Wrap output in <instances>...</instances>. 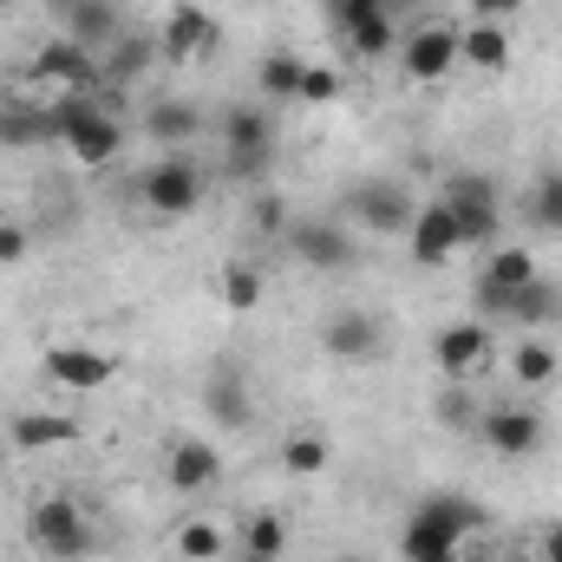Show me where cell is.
<instances>
[{"instance_id":"1","label":"cell","mask_w":562,"mask_h":562,"mask_svg":"<svg viewBox=\"0 0 562 562\" xmlns=\"http://www.w3.org/2000/svg\"><path fill=\"white\" fill-rule=\"evenodd\" d=\"M46 112H53V144H66L72 164H86V170H105L125 150V125L99 105V92H66Z\"/></svg>"},{"instance_id":"2","label":"cell","mask_w":562,"mask_h":562,"mask_svg":"<svg viewBox=\"0 0 562 562\" xmlns=\"http://www.w3.org/2000/svg\"><path fill=\"white\" fill-rule=\"evenodd\" d=\"M438 203L451 210L464 249H497V236H504V196H497V183L484 170H451L445 190H438Z\"/></svg>"},{"instance_id":"3","label":"cell","mask_w":562,"mask_h":562,"mask_svg":"<svg viewBox=\"0 0 562 562\" xmlns=\"http://www.w3.org/2000/svg\"><path fill=\"white\" fill-rule=\"evenodd\" d=\"M537 256L524 249V243H497V249H484V269H477V288H471V307H477V321H491V327H504V314H510V294L524 288V281H537Z\"/></svg>"},{"instance_id":"4","label":"cell","mask_w":562,"mask_h":562,"mask_svg":"<svg viewBox=\"0 0 562 562\" xmlns=\"http://www.w3.org/2000/svg\"><path fill=\"white\" fill-rule=\"evenodd\" d=\"M26 543L46 562H79L92 550V524H86V510L72 497H40L26 510Z\"/></svg>"},{"instance_id":"5","label":"cell","mask_w":562,"mask_h":562,"mask_svg":"<svg viewBox=\"0 0 562 562\" xmlns=\"http://www.w3.org/2000/svg\"><path fill=\"white\" fill-rule=\"evenodd\" d=\"M138 196H144L150 216H170V223L190 216V210L203 203V164L183 157V150H164V157L138 177Z\"/></svg>"},{"instance_id":"6","label":"cell","mask_w":562,"mask_h":562,"mask_svg":"<svg viewBox=\"0 0 562 562\" xmlns=\"http://www.w3.org/2000/svg\"><path fill=\"white\" fill-rule=\"evenodd\" d=\"M340 40L353 59H386L400 53V20H393V0H327Z\"/></svg>"},{"instance_id":"7","label":"cell","mask_w":562,"mask_h":562,"mask_svg":"<svg viewBox=\"0 0 562 562\" xmlns=\"http://www.w3.org/2000/svg\"><path fill=\"white\" fill-rule=\"evenodd\" d=\"M347 216H353L360 229L406 236V229H413V216H419V203H413V190H406L400 177H360V183L347 190Z\"/></svg>"},{"instance_id":"8","label":"cell","mask_w":562,"mask_h":562,"mask_svg":"<svg viewBox=\"0 0 562 562\" xmlns=\"http://www.w3.org/2000/svg\"><path fill=\"white\" fill-rule=\"evenodd\" d=\"M281 236H288V256H294L301 269L340 276V269H353V262H360V243H353V229H340V223H327V216H294Z\"/></svg>"},{"instance_id":"9","label":"cell","mask_w":562,"mask_h":562,"mask_svg":"<svg viewBox=\"0 0 562 562\" xmlns=\"http://www.w3.org/2000/svg\"><path fill=\"white\" fill-rule=\"evenodd\" d=\"M33 79H46V86H59V92H99V86H105V66H99L92 46L53 33V40L33 53Z\"/></svg>"},{"instance_id":"10","label":"cell","mask_w":562,"mask_h":562,"mask_svg":"<svg viewBox=\"0 0 562 562\" xmlns=\"http://www.w3.org/2000/svg\"><path fill=\"white\" fill-rule=\"evenodd\" d=\"M400 72H406L413 86H438L445 72H458V26H445V20L413 26V33L400 40Z\"/></svg>"},{"instance_id":"11","label":"cell","mask_w":562,"mask_h":562,"mask_svg":"<svg viewBox=\"0 0 562 562\" xmlns=\"http://www.w3.org/2000/svg\"><path fill=\"white\" fill-rule=\"evenodd\" d=\"M491 353H497V334H491V321H477V314L438 327V340H431V360H438L445 380H471L477 367H491Z\"/></svg>"},{"instance_id":"12","label":"cell","mask_w":562,"mask_h":562,"mask_svg":"<svg viewBox=\"0 0 562 562\" xmlns=\"http://www.w3.org/2000/svg\"><path fill=\"white\" fill-rule=\"evenodd\" d=\"M53 20H59L66 40H79V46H92V53H105V46L132 26L119 0H53Z\"/></svg>"},{"instance_id":"13","label":"cell","mask_w":562,"mask_h":562,"mask_svg":"<svg viewBox=\"0 0 562 562\" xmlns=\"http://www.w3.org/2000/svg\"><path fill=\"white\" fill-rule=\"evenodd\" d=\"M477 438L497 451V458H530V451H543V413H530V406H484V419H477Z\"/></svg>"},{"instance_id":"14","label":"cell","mask_w":562,"mask_h":562,"mask_svg":"<svg viewBox=\"0 0 562 562\" xmlns=\"http://www.w3.org/2000/svg\"><path fill=\"white\" fill-rule=\"evenodd\" d=\"M210 46H216V20H210V7H196V0H177V7L164 13L157 53H164L170 66H190V59H203Z\"/></svg>"},{"instance_id":"15","label":"cell","mask_w":562,"mask_h":562,"mask_svg":"<svg viewBox=\"0 0 562 562\" xmlns=\"http://www.w3.org/2000/svg\"><path fill=\"white\" fill-rule=\"evenodd\" d=\"M386 347V327L367 314V307H340L321 321V353L327 360H373Z\"/></svg>"},{"instance_id":"16","label":"cell","mask_w":562,"mask_h":562,"mask_svg":"<svg viewBox=\"0 0 562 562\" xmlns=\"http://www.w3.org/2000/svg\"><path fill=\"white\" fill-rule=\"evenodd\" d=\"M40 367L53 386H72V393H99L119 380V353H105V347H53Z\"/></svg>"},{"instance_id":"17","label":"cell","mask_w":562,"mask_h":562,"mask_svg":"<svg viewBox=\"0 0 562 562\" xmlns=\"http://www.w3.org/2000/svg\"><path fill=\"white\" fill-rule=\"evenodd\" d=\"M458 557H464V537L419 504L406 517V530H400V562H458Z\"/></svg>"},{"instance_id":"18","label":"cell","mask_w":562,"mask_h":562,"mask_svg":"<svg viewBox=\"0 0 562 562\" xmlns=\"http://www.w3.org/2000/svg\"><path fill=\"white\" fill-rule=\"evenodd\" d=\"M216 477H223V451H216L210 438H177V445H170V458H164V484H170V491L190 497V491H210Z\"/></svg>"},{"instance_id":"19","label":"cell","mask_w":562,"mask_h":562,"mask_svg":"<svg viewBox=\"0 0 562 562\" xmlns=\"http://www.w3.org/2000/svg\"><path fill=\"white\" fill-rule=\"evenodd\" d=\"M406 249H413V262H419V269H445V262L464 249V243H458V223H451V210H445V203H425L419 216H413Z\"/></svg>"},{"instance_id":"20","label":"cell","mask_w":562,"mask_h":562,"mask_svg":"<svg viewBox=\"0 0 562 562\" xmlns=\"http://www.w3.org/2000/svg\"><path fill=\"white\" fill-rule=\"evenodd\" d=\"M203 413L216 431H249L256 425V393H249V380L229 367V373H210V386H203Z\"/></svg>"},{"instance_id":"21","label":"cell","mask_w":562,"mask_h":562,"mask_svg":"<svg viewBox=\"0 0 562 562\" xmlns=\"http://www.w3.org/2000/svg\"><path fill=\"white\" fill-rule=\"evenodd\" d=\"M157 59H164V53H157V33H144V26H125V33H119V40L99 53V66H105V86H138Z\"/></svg>"},{"instance_id":"22","label":"cell","mask_w":562,"mask_h":562,"mask_svg":"<svg viewBox=\"0 0 562 562\" xmlns=\"http://www.w3.org/2000/svg\"><path fill=\"white\" fill-rule=\"evenodd\" d=\"M557 321H562V281L537 276V281H524V288L510 294L504 327H530V334H543V327H557Z\"/></svg>"},{"instance_id":"23","label":"cell","mask_w":562,"mask_h":562,"mask_svg":"<svg viewBox=\"0 0 562 562\" xmlns=\"http://www.w3.org/2000/svg\"><path fill=\"white\" fill-rule=\"evenodd\" d=\"M458 66H471V72H504V66H510V33H504L497 20H471V26L458 33Z\"/></svg>"},{"instance_id":"24","label":"cell","mask_w":562,"mask_h":562,"mask_svg":"<svg viewBox=\"0 0 562 562\" xmlns=\"http://www.w3.org/2000/svg\"><path fill=\"white\" fill-rule=\"evenodd\" d=\"M203 132V112L190 105V99H157L150 112H144V138L164 144V150H177V144H190Z\"/></svg>"},{"instance_id":"25","label":"cell","mask_w":562,"mask_h":562,"mask_svg":"<svg viewBox=\"0 0 562 562\" xmlns=\"http://www.w3.org/2000/svg\"><path fill=\"white\" fill-rule=\"evenodd\" d=\"M7 438H13L20 451H59V445L79 438V425L66 419V413H13V419H7Z\"/></svg>"},{"instance_id":"26","label":"cell","mask_w":562,"mask_h":562,"mask_svg":"<svg viewBox=\"0 0 562 562\" xmlns=\"http://www.w3.org/2000/svg\"><path fill=\"white\" fill-rule=\"evenodd\" d=\"M223 150H281L276 119L262 105H229L223 112Z\"/></svg>"},{"instance_id":"27","label":"cell","mask_w":562,"mask_h":562,"mask_svg":"<svg viewBox=\"0 0 562 562\" xmlns=\"http://www.w3.org/2000/svg\"><path fill=\"white\" fill-rule=\"evenodd\" d=\"M0 144H7V150L53 144V112H46V105H0Z\"/></svg>"},{"instance_id":"28","label":"cell","mask_w":562,"mask_h":562,"mask_svg":"<svg viewBox=\"0 0 562 562\" xmlns=\"http://www.w3.org/2000/svg\"><path fill=\"white\" fill-rule=\"evenodd\" d=\"M425 510H431V517H445V524H451L464 543L491 530V510H484L477 497H464V491H431V497H425Z\"/></svg>"},{"instance_id":"29","label":"cell","mask_w":562,"mask_h":562,"mask_svg":"<svg viewBox=\"0 0 562 562\" xmlns=\"http://www.w3.org/2000/svg\"><path fill=\"white\" fill-rule=\"evenodd\" d=\"M334 464V445L321 438V431H294V438H281V471L288 477H321Z\"/></svg>"},{"instance_id":"30","label":"cell","mask_w":562,"mask_h":562,"mask_svg":"<svg viewBox=\"0 0 562 562\" xmlns=\"http://www.w3.org/2000/svg\"><path fill=\"white\" fill-rule=\"evenodd\" d=\"M524 216H530V229L562 236V170H543V177L530 183V196H524Z\"/></svg>"},{"instance_id":"31","label":"cell","mask_w":562,"mask_h":562,"mask_svg":"<svg viewBox=\"0 0 562 562\" xmlns=\"http://www.w3.org/2000/svg\"><path fill=\"white\" fill-rule=\"evenodd\" d=\"M301 72H307V59H294V53H262L256 92H262V99H301Z\"/></svg>"},{"instance_id":"32","label":"cell","mask_w":562,"mask_h":562,"mask_svg":"<svg viewBox=\"0 0 562 562\" xmlns=\"http://www.w3.org/2000/svg\"><path fill=\"white\" fill-rule=\"evenodd\" d=\"M510 373H517V386H550V380H557V347H550L543 334H530V340L510 353Z\"/></svg>"},{"instance_id":"33","label":"cell","mask_w":562,"mask_h":562,"mask_svg":"<svg viewBox=\"0 0 562 562\" xmlns=\"http://www.w3.org/2000/svg\"><path fill=\"white\" fill-rule=\"evenodd\" d=\"M431 419L451 425V431H477L484 406L471 400V386H464V380H451V386H438V400H431Z\"/></svg>"},{"instance_id":"34","label":"cell","mask_w":562,"mask_h":562,"mask_svg":"<svg viewBox=\"0 0 562 562\" xmlns=\"http://www.w3.org/2000/svg\"><path fill=\"white\" fill-rule=\"evenodd\" d=\"M177 557H183V562H223V557H229V537H223L216 524L190 517V524L177 530Z\"/></svg>"},{"instance_id":"35","label":"cell","mask_w":562,"mask_h":562,"mask_svg":"<svg viewBox=\"0 0 562 562\" xmlns=\"http://www.w3.org/2000/svg\"><path fill=\"white\" fill-rule=\"evenodd\" d=\"M243 550H249V557L281 562V550H288V517H281V510H256L249 530H243Z\"/></svg>"},{"instance_id":"36","label":"cell","mask_w":562,"mask_h":562,"mask_svg":"<svg viewBox=\"0 0 562 562\" xmlns=\"http://www.w3.org/2000/svg\"><path fill=\"white\" fill-rule=\"evenodd\" d=\"M223 177L243 190H269L276 177V150H223Z\"/></svg>"},{"instance_id":"37","label":"cell","mask_w":562,"mask_h":562,"mask_svg":"<svg viewBox=\"0 0 562 562\" xmlns=\"http://www.w3.org/2000/svg\"><path fill=\"white\" fill-rule=\"evenodd\" d=\"M216 294H223L236 314H249V307L262 301V269H249V262H229V269H223V281H216Z\"/></svg>"},{"instance_id":"38","label":"cell","mask_w":562,"mask_h":562,"mask_svg":"<svg viewBox=\"0 0 562 562\" xmlns=\"http://www.w3.org/2000/svg\"><path fill=\"white\" fill-rule=\"evenodd\" d=\"M288 223H294V210H288V196H281L276 183L249 196V229H256V236H281Z\"/></svg>"},{"instance_id":"39","label":"cell","mask_w":562,"mask_h":562,"mask_svg":"<svg viewBox=\"0 0 562 562\" xmlns=\"http://www.w3.org/2000/svg\"><path fill=\"white\" fill-rule=\"evenodd\" d=\"M301 99H307V105H334V99H340V72H334V66H307V72H301Z\"/></svg>"},{"instance_id":"40","label":"cell","mask_w":562,"mask_h":562,"mask_svg":"<svg viewBox=\"0 0 562 562\" xmlns=\"http://www.w3.org/2000/svg\"><path fill=\"white\" fill-rule=\"evenodd\" d=\"M26 249H33V236H26L20 223H0V269H13V262H26Z\"/></svg>"},{"instance_id":"41","label":"cell","mask_w":562,"mask_h":562,"mask_svg":"<svg viewBox=\"0 0 562 562\" xmlns=\"http://www.w3.org/2000/svg\"><path fill=\"white\" fill-rule=\"evenodd\" d=\"M464 7H471L477 20H497V26H504L510 13H524V0H464Z\"/></svg>"},{"instance_id":"42","label":"cell","mask_w":562,"mask_h":562,"mask_svg":"<svg viewBox=\"0 0 562 562\" xmlns=\"http://www.w3.org/2000/svg\"><path fill=\"white\" fill-rule=\"evenodd\" d=\"M537 562H562V524H550V530L537 537Z\"/></svg>"},{"instance_id":"43","label":"cell","mask_w":562,"mask_h":562,"mask_svg":"<svg viewBox=\"0 0 562 562\" xmlns=\"http://www.w3.org/2000/svg\"><path fill=\"white\" fill-rule=\"evenodd\" d=\"M334 562H373V557H360V550H340V557H334Z\"/></svg>"},{"instance_id":"44","label":"cell","mask_w":562,"mask_h":562,"mask_svg":"<svg viewBox=\"0 0 562 562\" xmlns=\"http://www.w3.org/2000/svg\"><path fill=\"white\" fill-rule=\"evenodd\" d=\"M229 562H269V557H249V550H243V557H229Z\"/></svg>"}]
</instances>
